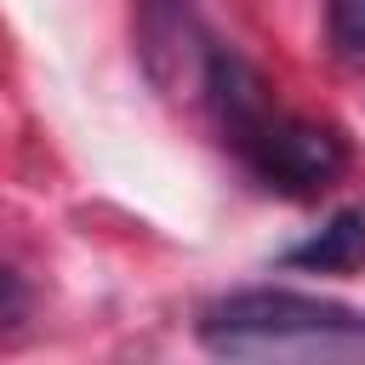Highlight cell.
<instances>
[{"instance_id": "obj_4", "label": "cell", "mask_w": 365, "mask_h": 365, "mask_svg": "<svg viewBox=\"0 0 365 365\" xmlns=\"http://www.w3.org/2000/svg\"><path fill=\"white\" fill-rule=\"evenodd\" d=\"M285 268H308V274H354L365 262V211H336L319 234H308L302 245H291L279 257Z\"/></svg>"}, {"instance_id": "obj_2", "label": "cell", "mask_w": 365, "mask_h": 365, "mask_svg": "<svg viewBox=\"0 0 365 365\" xmlns=\"http://www.w3.org/2000/svg\"><path fill=\"white\" fill-rule=\"evenodd\" d=\"M200 342L217 354H257V348H291V342H365V314L331 297L285 291V285H251L228 291L200 314Z\"/></svg>"}, {"instance_id": "obj_5", "label": "cell", "mask_w": 365, "mask_h": 365, "mask_svg": "<svg viewBox=\"0 0 365 365\" xmlns=\"http://www.w3.org/2000/svg\"><path fill=\"white\" fill-rule=\"evenodd\" d=\"M325 29L342 57H365V0H325Z\"/></svg>"}, {"instance_id": "obj_6", "label": "cell", "mask_w": 365, "mask_h": 365, "mask_svg": "<svg viewBox=\"0 0 365 365\" xmlns=\"http://www.w3.org/2000/svg\"><path fill=\"white\" fill-rule=\"evenodd\" d=\"M0 285H6V331H17V325H23V314H29L23 274H17V268H6V274H0Z\"/></svg>"}, {"instance_id": "obj_3", "label": "cell", "mask_w": 365, "mask_h": 365, "mask_svg": "<svg viewBox=\"0 0 365 365\" xmlns=\"http://www.w3.org/2000/svg\"><path fill=\"white\" fill-rule=\"evenodd\" d=\"M137 46H143V68L160 86H177L182 68L205 63L211 34L200 29L194 0H137Z\"/></svg>"}, {"instance_id": "obj_1", "label": "cell", "mask_w": 365, "mask_h": 365, "mask_svg": "<svg viewBox=\"0 0 365 365\" xmlns=\"http://www.w3.org/2000/svg\"><path fill=\"white\" fill-rule=\"evenodd\" d=\"M200 103L211 114L217 143L268 188L285 200H314L348 171V143L336 125L302 120L279 108L274 86L262 80L257 63H245L234 46H205L200 63Z\"/></svg>"}]
</instances>
